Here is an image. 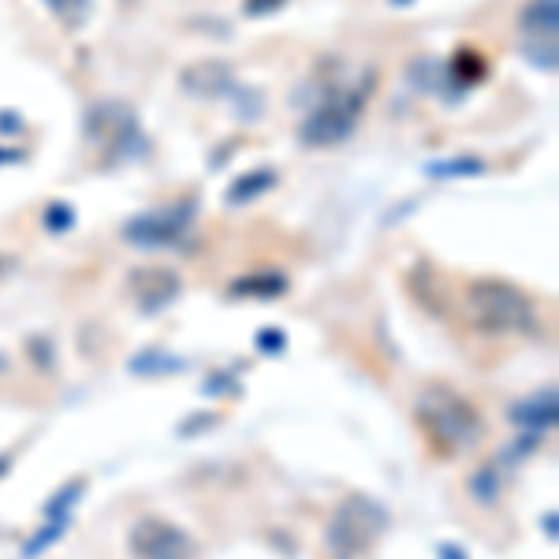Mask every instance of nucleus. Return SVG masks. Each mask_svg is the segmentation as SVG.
Listing matches in <instances>:
<instances>
[{"label": "nucleus", "instance_id": "17", "mask_svg": "<svg viewBox=\"0 0 559 559\" xmlns=\"http://www.w3.org/2000/svg\"><path fill=\"white\" fill-rule=\"evenodd\" d=\"M261 347H265V350H284V332L265 329V332H261Z\"/></svg>", "mask_w": 559, "mask_h": 559}, {"label": "nucleus", "instance_id": "14", "mask_svg": "<svg viewBox=\"0 0 559 559\" xmlns=\"http://www.w3.org/2000/svg\"><path fill=\"white\" fill-rule=\"evenodd\" d=\"M432 176H477V173H485V165L481 160H474V157H463V160H455V165H432L429 168Z\"/></svg>", "mask_w": 559, "mask_h": 559}, {"label": "nucleus", "instance_id": "13", "mask_svg": "<svg viewBox=\"0 0 559 559\" xmlns=\"http://www.w3.org/2000/svg\"><path fill=\"white\" fill-rule=\"evenodd\" d=\"M284 276H250V280H242V284H236L231 292L236 295H280L284 292Z\"/></svg>", "mask_w": 559, "mask_h": 559}, {"label": "nucleus", "instance_id": "8", "mask_svg": "<svg viewBox=\"0 0 559 559\" xmlns=\"http://www.w3.org/2000/svg\"><path fill=\"white\" fill-rule=\"evenodd\" d=\"M131 295L146 313H157L179 295V276L173 269H139L131 273Z\"/></svg>", "mask_w": 559, "mask_h": 559}, {"label": "nucleus", "instance_id": "4", "mask_svg": "<svg viewBox=\"0 0 559 559\" xmlns=\"http://www.w3.org/2000/svg\"><path fill=\"white\" fill-rule=\"evenodd\" d=\"M134 559H194L198 545L187 530L160 515H142L128 534Z\"/></svg>", "mask_w": 559, "mask_h": 559}, {"label": "nucleus", "instance_id": "5", "mask_svg": "<svg viewBox=\"0 0 559 559\" xmlns=\"http://www.w3.org/2000/svg\"><path fill=\"white\" fill-rule=\"evenodd\" d=\"M522 52L537 68L556 71V31H559V0H530L519 12Z\"/></svg>", "mask_w": 559, "mask_h": 559}, {"label": "nucleus", "instance_id": "3", "mask_svg": "<svg viewBox=\"0 0 559 559\" xmlns=\"http://www.w3.org/2000/svg\"><path fill=\"white\" fill-rule=\"evenodd\" d=\"M381 526H384V511L373 508L362 496H350L344 508L336 511V522H332V530H329L332 556L336 559L362 556L366 548L373 545V537L381 534Z\"/></svg>", "mask_w": 559, "mask_h": 559}, {"label": "nucleus", "instance_id": "12", "mask_svg": "<svg viewBox=\"0 0 559 559\" xmlns=\"http://www.w3.org/2000/svg\"><path fill=\"white\" fill-rule=\"evenodd\" d=\"M489 75V64H485L481 57H477L474 49H463L459 57L452 60V79H463L466 86L477 83V79H485Z\"/></svg>", "mask_w": 559, "mask_h": 559}, {"label": "nucleus", "instance_id": "10", "mask_svg": "<svg viewBox=\"0 0 559 559\" xmlns=\"http://www.w3.org/2000/svg\"><path fill=\"white\" fill-rule=\"evenodd\" d=\"M45 8H49L68 31H79V26L90 23V15H94V0H45Z\"/></svg>", "mask_w": 559, "mask_h": 559}, {"label": "nucleus", "instance_id": "1", "mask_svg": "<svg viewBox=\"0 0 559 559\" xmlns=\"http://www.w3.org/2000/svg\"><path fill=\"white\" fill-rule=\"evenodd\" d=\"M466 318L485 332L522 336V332L537 329V306L515 284H503V280H474V284L466 287Z\"/></svg>", "mask_w": 559, "mask_h": 559}, {"label": "nucleus", "instance_id": "11", "mask_svg": "<svg viewBox=\"0 0 559 559\" xmlns=\"http://www.w3.org/2000/svg\"><path fill=\"white\" fill-rule=\"evenodd\" d=\"M273 183H276V173H269V168H258V173H250V176H242V179L231 183L228 202H247V198H258L261 191H269Z\"/></svg>", "mask_w": 559, "mask_h": 559}, {"label": "nucleus", "instance_id": "20", "mask_svg": "<svg viewBox=\"0 0 559 559\" xmlns=\"http://www.w3.org/2000/svg\"><path fill=\"white\" fill-rule=\"evenodd\" d=\"M392 4H411V0H392Z\"/></svg>", "mask_w": 559, "mask_h": 559}, {"label": "nucleus", "instance_id": "15", "mask_svg": "<svg viewBox=\"0 0 559 559\" xmlns=\"http://www.w3.org/2000/svg\"><path fill=\"white\" fill-rule=\"evenodd\" d=\"M71 205H49V213H45V221H49V228L52 231H64V228H71Z\"/></svg>", "mask_w": 559, "mask_h": 559}, {"label": "nucleus", "instance_id": "2", "mask_svg": "<svg viewBox=\"0 0 559 559\" xmlns=\"http://www.w3.org/2000/svg\"><path fill=\"white\" fill-rule=\"evenodd\" d=\"M418 421L426 429L429 444L440 455L466 452L477 437H481V414L474 411L471 400H463L459 392L448 388H429L418 403Z\"/></svg>", "mask_w": 559, "mask_h": 559}, {"label": "nucleus", "instance_id": "9", "mask_svg": "<svg viewBox=\"0 0 559 559\" xmlns=\"http://www.w3.org/2000/svg\"><path fill=\"white\" fill-rule=\"evenodd\" d=\"M511 418H515L519 426H526L530 432L552 429V426H556V392H548V395H534V400L519 403V407L511 411Z\"/></svg>", "mask_w": 559, "mask_h": 559}, {"label": "nucleus", "instance_id": "16", "mask_svg": "<svg viewBox=\"0 0 559 559\" xmlns=\"http://www.w3.org/2000/svg\"><path fill=\"white\" fill-rule=\"evenodd\" d=\"M280 4H284V0H247V12L250 15H269V12H276Z\"/></svg>", "mask_w": 559, "mask_h": 559}, {"label": "nucleus", "instance_id": "19", "mask_svg": "<svg viewBox=\"0 0 559 559\" xmlns=\"http://www.w3.org/2000/svg\"><path fill=\"white\" fill-rule=\"evenodd\" d=\"M440 556H444V559H466L463 552H459V545H440Z\"/></svg>", "mask_w": 559, "mask_h": 559}, {"label": "nucleus", "instance_id": "18", "mask_svg": "<svg viewBox=\"0 0 559 559\" xmlns=\"http://www.w3.org/2000/svg\"><path fill=\"white\" fill-rule=\"evenodd\" d=\"M12 269H15V258H12V254H0V280L12 273Z\"/></svg>", "mask_w": 559, "mask_h": 559}, {"label": "nucleus", "instance_id": "6", "mask_svg": "<svg viewBox=\"0 0 559 559\" xmlns=\"http://www.w3.org/2000/svg\"><path fill=\"white\" fill-rule=\"evenodd\" d=\"M362 105H366L362 90L329 97V102L318 105V112L302 123V142H310V146H332V142L347 139L358 120V112H362Z\"/></svg>", "mask_w": 559, "mask_h": 559}, {"label": "nucleus", "instance_id": "7", "mask_svg": "<svg viewBox=\"0 0 559 559\" xmlns=\"http://www.w3.org/2000/svg\"><path fill=\"white\" fill-rule=\"evenodd\" d=\"M187 228V210H160V213H142L123 228V236L142 247H165L176 242Z\"/></svg>", "mask_w": 559, "mask_h": 559}]
</instances>
